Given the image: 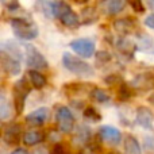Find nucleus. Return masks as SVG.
Returning <instances> with one entry per match:
<instances>
[{"label": "nucleus", "mask_w": 154, "mask_h": 154, "mask_svg": "<svg viewBox=\"0 0 154 154\" xmlns=\"http://www.w3.org/2000/svg\"><path fill=\"white\" fill-rule=\"evenodd\" d=\"M56 119H57V126H58V130L64 134H69L75 130L76 126V119L75 115L72 114L68 107L62 106L57 109L56 112Z\"/></svg>", "instance_id": "obj_5"}, {"label": "nucleus", "mask_w": 154, "mask_h": 154, "mask_svg": "<svg viewBox=\"0 0 154 154\" xmlns=\"http://www.w3.org/2000/svg\"><path fill=\"white\" fill-rule=\"evenodd\" d=\"M14 34L23 41H32L38 37V27L32 20L23 18H12L10 20Z\"/></svg>", "instance_id": "obj_2"}, {"label": "nucleus", "mask_w": 154, "mask_h": 154, "mask_svg": "<svg viewBox=\"0 0 154 154\" xmlns=\"http://www.w3.org/2000/svg\"><path fill=\"white\" fill-rule=\"evenodd\" d=\"M131 96H133V92H131L130 87H127L125 82H122L120 87H119V89H118V100L127 101V100L131 99Z\"/></svg>", "instance_id": "obj_22"}, {"label": "nucleus", "mask_w": 154, "mask_h": 154, "mask_svg": "<svg viewBox=\"0 0 154 154\" xmlns=\"http://www.w3.org/2000/svg\"><path fill=\"white\" fill-rule=\"evenodd\" d=\"M0 62H2V68L8 76H16L20 73L22 69V61L14 58V57L8 56L5 53L0 54Z\"/></svg>", "instance_id": "obj_8"}, {"label": "nucleus", "mask_w": 154, "mask_h": 154, "mask_svg": "<svg viewBox=\"0 0 154 154\" xmlns=\"http://www.w3.org/2000/svg\"><path fill=\"white\" fill-rule=\"evenodd\" d=\"M11 154H29V152H27L26 149H22V147H19V149H16V150H14Z\"/></svg>", "instance_id": "obj_28"}, {"label": "nucleus", "mask_w": 154, "mask_h": 154, "mask_svg": "<svg viewBox=\"0 0 154 154\" xmlns=\"http://www.w3.org/2000/svg\"><path fill=\"white\" fill-rule=\"evenodd\" d=\"M24 54H26V62L31 68V70H38L39 72L42 69H48V60L43 57V54L34 45L26 43L24 45Z\"/></svg>", "instance_id": "obj_4"}, {"label": "nucleus", "mask_w": 154, "mask_h": 154, "mask_svg": "<svg viewBox=\"0 0 154 154\" xmlns=\"http://www.w3.org/2000/svg\"><path fill=\"white\" fill-rule=\"evenodd\" d=\"M69 46L76 54H79L82 58H91L96 53L95 42L88 39V38H77L70 42Z\"/></svg>", "instance_id": "obj_6"}, {"label": "nucleus", "mask_w": 154, "mask_h": 154, "mask_svg": "<svg viewBox=\"0 0 154 154\" xmlns=\"http://www.w3.org/2000/svg\"><path fill=\"white\" fill-rule=\"evenodd\" d=\"M91 135V131L88 127H85V126H80V128L77 130V137L75 139L77 141H81V142H87L88 138H89Z\"/></svg>", "instance_id": "obj_24"}, {"label": "nucleus", "mask_w": 154, "mask_h": 154, "mask_svg": "<svg viewBox=\"0 0 154 154\" xmlns=\"http://www.w3.org/2000/svg\"><path fill=\"white\" fill-rule=\"evenodd\" d=\"M99 135L106 143L111 145V146H116L122 139V134L114 126H101L99 130Z\"/></svg>", "instance_id": "obj_9"}, {"label": "nucleus", "mask_w": 154, "mask_h": 154, "mask_svg": "<svg viewBox=\"0 0 154 154\" xmlns=\"http://www.w3.org/2000/svg\"><path fill=\"white\" fill-rule=\"evenodd\" d=\"M125 7L126 2H123V0H107L100 4L101 11H104V14H107V15H116L120 11H123Z\"/></svg>", "instance_id": "obj_12"}, {"label": "nucleus", "mask_w": 154, "mask_h": 154, "mask_svg": "<svg viewBox=\"0 0 154 154\" xmlns=\"http://www.w3.org/2000/svg\"><path fill=\"white\" fill-rule=\"evenodd\" d=\"M116 49L123 56L133 57L134 51H135V45H134L131 41H128L127 38H119L116 42Z\"/></svg>", "instance_id": "obj_17"}, {"label": "nucleus", "mask_w": 154, "mask_h": 154, "mask_svg": "<svg viewBox=\"0 0 154 154\" xmlns=\"http://www.w3.org/2000/svg\"><path fill=\"white\" fill-rule=\"evenodd\" d=\"M84 118L85 119H89L92 120V122H99V120L101 119L100 114H99L97 111H96L93 107H87L84 111Z\"/></svg>", "instance_id": "obj_23"}, {"label": "nucleus", "mask_w": 154, "mask_h": 154, "mask_svg": "<svg viewBox=\"0 0 154 154\" xmlns=\"http://www.w3.org/2000/svg\"><path fill=\"white\" fill-rule=\"evenodd\" d=\"M135 122L143 128H147V130L152 128L154 122V115L152 109L147 108V107H138L135 114Z\"/></svg>", "instance_id": "obj_11"}, {"label": "nucleus", "mask_w": 154, "mask_h": 154, "mask_svg": "<svg viewBox=\"0 0 154 154\" xmlns=\"http://www.w3.org/2000/svg\"><path fill=\"white\" fill-rule=\"evenodd\" d=\"M31 84H30L27 77H22L14 84L12 95H14V108L16 115H20L24 108V101L29 93L31 92Z\"/></svg>", "instance_id": "obj_3"}, {"label": "nucleus", "mask_w": 154, "mask_h": 154, "mask_svg": "<svg viewBox=\"0 0 154 154\" xmlns=\"http://www.w3.org/2000/svg\"><path fill=\"white\" fill-rule=\"evenodd\" d=\"M145 26L149 27V29L154 30V14H150V15H147L146 18H145Z\"/></svg>", "instance_id": "obj_26"}, {"label": "nucleus", "mask_w": 154, "mask_h": 154, "mask_svg": "<svg viewBox=\"0 0 154 154\" xmlns=\"http://www.w3.org/2000/svg\"><path fill=\"white\" fill-rule=\"evenodd\" d=\"M134 27H135V22H134L133 18H128V16L114 22V29L118 32H122V34H128Z\"/></svg>", "instance_id": "obj_16"}, {"label": "nucleus", "mask_w": 154, "mask_h": 154, "mask_svg": "<svg viewBox=\"0 0 154 154\" xmlns=\"http://www.w3.org/2000/svg\"><path fill=\"white\" fill-rule=\"evenodd\" d=\"M27 79H29L30 84H31L32 88L35 89H42L46 84H48V80H46V76L43 73L38 72V70H29L27 73Z\"/></svg>", "instance_id": "obj_13"}, {"label": "nucleus", "mask_w": 154, "mask_h": 154, "mask_svg": "<svg viewBox=\"0 0 154 154\" xmlns=\"http://www.w3.org/2000/svg\"><path fill=\"white\" fill-rule=\"evenodd\" d=\"M123 147H125L126 154H142L141 145H139L138 139L133 135H126L125 141H123Z\"/></svg>", "instance_id": "obj_15"}, {"label": "nucleus", "mask_w": 154, "mask_h": 154, "mask_svg": "<svg viewBox=\"0 0 154 154\" xmlns=\"http://www.w3.org/2000/svg\"><path fill=\"white\" fill-rule=\"evenodd\" d=\"M79 154H82V153H79Z\"/></svg>", "instance_id": "obj_30"}, {"label": "nucleus", "mask_w": 154, "mask_h": 154, "mask_svg": "<svg viewBox=\"0 0 154 154\" xmlns=\"http://www.w3.org/2000/svg\"><path fill=\"white\" fill-rule=\"evenodd\" d=\"M138 39H139V48H141V50L154 54V38L153 37L141 34L138 37Z\"/></svg>", "instance_id": "obj_20"}, {"label": "nucleus", "mask_w": 154, "mask_h": 154, "mask_svg": "<svg viewBox=\"0 0 154 154\" xmlns=\"http://www.w3.org/2000/svg\"><path fill=\"white\" fill-rule=\"evenodd\" d=\"M62 65H64L65 69H68L69 72H72L73 75L77 76L89 77L95 75V69H93L92 65L82 61L81 58L76 57L75 54L69 53V51H65L62 54Z\"/></svg>", "instance_id": "obj_1"}, {"label": "nucleus", "mask_w": 154, "mask_h": 154, "mask_svg": "<svg viewBox=\"0 0 154 154\" xmlns=\"http://www.w3.org/2000/svg\"><path fill=\"white\" fill-rule=\"evenodd\" d=\"M45 139V134L37 130H30L23 134V142L27 146H37Z\"/></svg>", "instance_id": "obj_14"}, {"label": "nucleus", "mask_w": 154, "mask_h": 154, "mask_svg": "<svg viewBox=\"0 0 154 154\" xmlns=\"http://www.w3.org/2000/svg\"><path fill=\"white\" fill-rule=\"evenodd\" d=\"M50 154H69V150H68V147L65 146V145L57 143V145H54Z\"/></svg>", "instance_id": "obj_25"}, {"label": "nucleus", "mask_w": 154, "mask_h": 154, "mask_svg": "<svg viewBox=\"0 0 154 154\" xmlns=\"http://www.w3.org/2000/svg\"><path fill=\"white\" fill-rule=\"evenodd\" d=\"M134 88H153L152 85H154V80H153V75H138L134 79L133 81Z\"/></svg>", "instance_id": "obj_19"}, {"label": "nucleus", "mask_w": 154, "mask_h": 154, "mask_svg": "<svg viewBox=\"0 0 154 154\" xmlns=\"http://www.w3.org/2000/svg\"><path fill=\"white\" fill-rule=\"evenodd\" d=\"M11 103H8L7 97H5L4 92H2V99H0V116L3 120L8 119L11 115Z\"/></svg>", "instance_id": "obj_21"}, {"label": "nucleus", "mask_w": 154, "mask_h": 154, "mask_svg": "<svg viewBox=\"0 0 154 154\" xmlns=\"http://www.w3.org/2000/svg\"><path fill=\"white\" fill-rule=\"evenodd\" d=\"M89 97L92 99L93 101H96V103H108V101L111 100L108 93H107L104 89L97 88V87L92 88V91L89 92Z\"/></svg>", "instance_id": "obj_18"}, {"label": "nucleus", "mask_w": 154, "mask_h": 154, "mask_svg": "<svg viewBox=\"0 0 154 154\" xmlns=\"http://www.w3.org/2000/svg\"><path fill=\"white\" fill-rule=\"evenodd\" d=\"M3 141L7 145H18L22 141V126L19 123H10L3 130Z\"/></svg>", "instance_id": "obj_7"}, {"label": "nucleus", "mask_w": 154, "mask_h": 154, "mask_svg": "<svg viewBox=\"0 0 154 154\" xmlns=\"http://www.w3.org/2000/svg\"><path fill=\"white\" fill-rule=\"evenodd\" d=\"M130 5L134 8V11H135V12H141L142 14L145 11V7H143V4H142L141 2H131Z\"/></svg>", "instance_id": "obj_27"}, {"label": "nucleus", "mask_w": 154, "mask_h": 154, "mask_svg": "<svg viewBox=\"0 0 154 154\" xmlns=\"http://www.w3.org/2000/svg\"><path fill=\"white\" fill-rule=\"evenodd\" d=\"M49 119V108L41 107V108L34 109L26 116V122L30 126H42L48 122Z\"/></svg>", "instance_id": "obj_10"}, {"label": "nucleus", "mask_w": 154, "mask_h": 154, "mask_svg": "<svg viewBox=\"0 0 154 154\" xmlns=\"http://www.w3.org/2000/svg\"><path fill=\"white\" fill-rule=\"evenodd\" d=\"M150 5H152V7H154V2H150Z\"/></svg>", "instance_id": "obj_29"}]
</instances>
